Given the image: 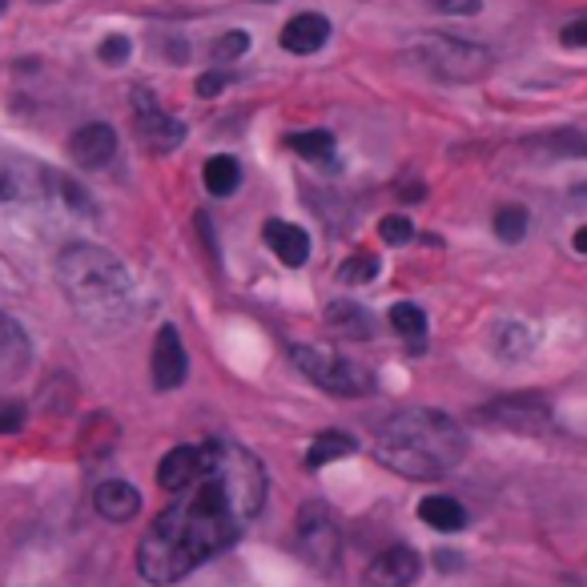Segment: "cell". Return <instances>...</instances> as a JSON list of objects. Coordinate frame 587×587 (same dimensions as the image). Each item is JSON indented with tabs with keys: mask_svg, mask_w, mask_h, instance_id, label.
Instances as JSON below:
<instances>
[{
	"mask_svg": "<svg viewBox=\"0 0 587 587\" xmlns=\"http://www.w3.org/2000/svg\"><path fill=\"white\" fill-rule=\"evenodd\" d=\"M28 366V338L9 314H0V378H16Z\"/></svg>",
	"mask_w": 587,
	"mask_h": 587,
	"instance_id": "cell-15",
	"label": "cell"
},
{
	"mask_svg": "<svg viewBox=\"0 0 587 587\" xmlns=\"http://www.w3.org/2000/svg\"><path fill=\"white\" fill-rule=\"evenodd\" d=\"M347 454H354V439H350V435H342V430H326V435H319V439L310 442L307 463L319 471V467H326V463L347 459Z\"/></svg>",
	"mask_w": 587,
	"mask_h": 587,
	"instance_id": "cell-20",
	"label": "cell"
},
{
	"mask_svg": "<svg viewBox=\"0 0 587 587\" xmlns=\"http://www.w3.org/2000/svg\"><path fill=\"white\" fill-rule=\"evenodd\" d=\"M198 463H201V447H174V451L161 459L158 483H161V487H165L170 495L182 491V487H186V483L193 479Z\"/></svg>",
	"mask_w": 587,
	"mask_h": 587,
	"instance_id": "cell-17",
	"label": "cell"
},
{
	"mask_svg": "<svg viewBox=\"0 0 587 587\" xmlns=\"http://www.w3.org/2000/svg\"><path fill=\"white\" fill-rule=\"evenodd\" d=\"M378 234H383V241H387V246H407V241L414 238V226L411 222H407V217H383V222H378Z\"/></svg>",
	"mask_w": 587,
	"mask_h": 587,
	"instance_id": "cell-26",
	"label": "cell"
},
{
	"mask_svg": "<svg viewBox=\"0 0 587 587\" xmlns=\"http://www.w3.org/2000/svg\"><path fill=\"white\" fill-rule=\"evenodd\" d=\"M246 49H250V37H246L241 28H234V33H222V40L214 45V61H217V65H226V61H238Z\"/></svg>",
	"mask_w": 587,
	"mask_h": 587,
	"instance_id": "cell-25",
	"label": "cell"
},
{
	"mask_svg": "<svg viewBox=\"0 0 587 587\" xmlns=\"http://www.w3.org/2000/svg\"><path fill=\"white\" fill-rule=\"evenodd\" d=\"M419 572H423L419 551L399 544V548H387L374 555L371 567L362 572V587H411Z\"/></svg>",
	"mask_w": 587,
	"mask_h": 587,
	"instance_id": "cell-8",
	"label": "cell"
},
{
	"mask_svg": "<svg viewBox=\"0 0 587 587\" xmlns=\"http://www.w3.org/2000/svg\"><path fill=\"white\" fill-rule=\"evenodd\" d=\"M222 85H226V73H210V77H198V93L201 97H214Z\"/></svg>",
	"mask_w": 587,
	"mask_h": 587,
	"instance_id": "cell-31",
	"label": "cell"
},
{
	"mask_svg": "<svg viewBox=\"0 0 587 587\" xmlns=\"http://www.w3.org/2000/svg\"><path fill=\"white\" fill-rule=\"evenodd\" d=\"M463 451H467V439H463L459 423L451 414L427 411V407L395 414L374 439V459L383 467L419 483L442 479L447 471L463 463Z\"/></svg>",
	"mask_w": 587,
	"mask_h": 587,
	"instance_id": "cell-2",
	"label": "cell"
},
{
	"mask_svg": "<svg viewBox=\"0 0 587 587\" xmlns=\"http://www.w3.org/2000/svg\"><path fill=\"white\" fill-rule=\"evenodd\" d=\"M575 250H579V254L587 250V229H579V234H575Z\"/></svg>",
	"mask_w": 587,
	"mask_h": 587,
	"instance_id": "cell-32",
	"label": "cell"
},
{
	"mask_svg": "<svg viewBox=\"0 0 587 587\" xmlns=\"http://www.w3.org/2000/svg\"><path fill=\"white\" fill-rule=\"evenodd\" d=\"M495 234L503 241H523V234H527V210L523 205H503L495 214Z\"/></svg>",
	"mask_w": 587,
	"mask_h": 587,
	"instance_id": "cell-23",
	"label": "cell"
},
{
	"mask_svg": "<svg viewBox=\"0 0 587 587\" xmlns=\"http://www.w3.org/2000/svg\"><path fill=\"white\" fill-rule=\"evenodd\" d=\"M21 427H25V407L0 399V435H16Z\"/></svg>",
	"mask_w": 587,
	"mask_h": 587,
	"instance_id": "cell-27",
	"label": "cell"
},
{
	"mask_svg": "<svg viewBox=\"0 0 587 587\" xmlns=\"http://www.w3.org/2000/svg\"><path fill=\"white\" fill-rule=\"evenodd\" d=\"M587 40V21H572V25L563 28V45H572V49H579Z\"/></svg>",
	"mask_w": 587,
	"mask_h": 587,
	"instance_id": "cell-29",
	"label": "cell"
},
{
	"mask_svg": "<svg viewBox=\"0 0 587 587\" xmlns=\"http://www.w3.org/2000/svg\"><path fill=\"white\" fill-rule=\"evenodd\" d=\"M93 508L97 515H105L109 523H129L137 511H141V495L125 479H105V483H97Z\"/></svg>",
	"mask_w": 587,
	"mask_h": 587,
	"instance_id": "cell-13",
	"label": "cell"
},
{
	"mask_svg": "<svg viewBox=\"0 0 587 587\" xmlns=\"http://www.w3.org/2000/svg\"><path fill=\"white\" fill-rule=\"evenodd\" d=\"M411 57L427 68L430 77L439 80H479L491 68V53L483 45L459 37H442V33H427L411 49Z\"/></svg>",
	"mask_w": 587,
	"mask_h": 587,
	"instance_id": "cell-4",
	"label": "cell"
},
{
	"mask_svg": "<svg viewBox=\"0 0 587 587\" xmlns=\"http://www.w3.org/2000/svg\"><path fill=\"white\" fill-rule=\"evenodd\" d=\"M97 57H101L105 65H121V61L129 57V40H125V37H109L105 45L97 49Z\"/></svg>",
	"mask_w": 587,
	"mask_h": 587,
	"instance_id": "cell-28",
	"label": "cell"
},
{
	"mask_svg": "<svg viewBox=\"0 0 587 587\" xmlns=\"http://www.w3.org/2000/svg\"><path fill=\"white\" fill-rule=\"evenodd\" d=\"M290 149H298L302 158L310 161H322L334 153V134H326V129H307V134H294L290 137Z\"/></svg>",
	"mask_w": 587,
	"mask_h": 587,
	"instance_id": "cell-22",
	"label": "cell"
},
{
	"mask_svg": "<svg viewBox=\"0 0 587 587\" xmlns=\"http://www.w3.org/2000/svg\"><path fill=\"white\" fill-rule=\"evenodd\" d=\"M266 503V471L241 442L214 439L201 447L193 479L174 491V503L149 523L137 548V572L153 587L214 560L238 539Z\"/></svg>",
	"mask_w": 587,
	"mask_h": 587,
	"instance_id": "cell-1",
	"label": "cell"
},
{
	"mask_svg": "<svg viewBox=\"0 0 587 587\" xmlns=\"http://www.w3.org/2000/svg\"><path fill=\"white\" fill-rule=\"evenodd\" d=\"M374 274H378V258L374 254H350L338 270V278L347 286H366V282H374Z\"/></svg>",
	"mask_w": 587,
	"mask_h": 587,
	"instance_id": "cell-24",
	"label": "cell"
},
{
	"mask_svg": "<svg viewBox=\"0 0 587 587\" xmlns=\"http://www.w3.org/2000/svg\"><path fill=\"white\" fill-rule=\"evenodd\" d=\"M419 520L427 523V527H435V532H463L467 527V511L451 495H427L419 503Z\"/></svg>",
	"mask_w": 587,
	"mask_h": 587,
	"instance_id": "cell-16",
	"label": "cell"
},
{
	"mask_svg": "<svg viewBox=\"0 0 587 587\" xmlns=\"http://www.w3.org/2000/svg\"><path fill=\"white\" fill-rule=\"evenodd\" d=\"M262 238H266V246L278 254V262L282 266H290V270H298V266H307V258H310V234L302 226H290V222H266L262 226Z\"/></svg>",
	"mask_w": 587,
	"mask_h": 587,
	"instance_id": "cell-12",
	"label": "cell"
},
{
	"mask_svg": "<svg viewBox=\"0 0 587 587\" xmlns=\"http://www.w3.org/2000/svg\"><path fill=\"white\" fill-rule=\"evenodd\" d=\"M298 555L319 575L338 572L342 532H338V520H334V511L326 503H307V508L298 511Z\"/></svg>",
	"mask_w": 587,
	"mask_h": 587,
	"instance_id": "cell-6",
	"label": "cell"
},
{
	"mask_svg": "<svg viewBox=\"0 0 587 587\" xmlns=\"http://www.w3.org/2000/svg\"><path fill=\"white\" fill-rule=\"evenodd\" d=\"M57 282L65 290L68 307L77 310L89 326H97V330L121 326V322L134 314L129 274L101 246L77 241V246L61 250V258H57Z\"/></svg>",
	"mask_w": 587,
	"mask_h": 587,
	"instance_id": "cell-3",
	"label": "cell"
},
{
	"mask_svg": "<svg viewBox=\"0 0 587 587\" xmlns=\"http://www.w3.org/2000/svg\"><path fill=\"white\" fill-rule=\"evenodd\" d=\"M113 153H117V134L109 125H101V121L80 125L73 141H68V158L77 161L80 170H101V165L113 161Z\"/></svg>",
	"mask_w": 587,
	"mask_h": 587,
	"instance_id": "cell-11",
	"label": "cell"
},
{
	"mask_svg": "<svg viewBox=\"0 0 587 587\" xmlns=\"http://www.w3.org/2000/svg\"><path fill=\"white\" fill-rule=\"evenodd\" d=\"M326 326H330L334 334H342V338H354V342H362V338L374 334V319L362 307H354V302H330Z\"/></svg>",
	"mask_w": 587,
	"mask_h": 587,
	"instance_id": "cell-18",
	"label": "cell"
},
{
	"mask_svg": "<svg viewBox=\"0 0 587 587\" xmlns=\"http://www.w3.org/2000/svg\"><path fill=\"white\" fill-rule=\"evenodd\" d=\"M294 366L307 374L310 383H319L322 390L342 395V399H359V395H371L374 390V374L366 366L338 359V354H330V350L322 347H294Z\"/></svg>",
	"mask_w": 587,
	"mask_h": 587,
	"instance_id": "cell-5",
	"label": "cell"
},
{
	"mask_svg": "<svg viewBox=\"0 0 587 587\" xmlns=\"http://www.w3.org/2000/svg\"><path fill=\"white\" fill-rule=\"evenodd\" d=\"M439 9H442V13H463V16H471V13H479V0H439Z\"/></svg>",
	"mask_w": 587,
	"mask_h": 587,
	"instance_id": "cell-30",
	"label": "cell"
},
{
	"mask_svg": "<svg viewBox=\"0 0 587 587\" xmlns=\"http://www.w3.org/2000/svg\"><path fill=\"white\" fill-rule=\"evenodd\" d=\"M238 186H241V165L229 153H217V158L205 161V189L214 198H229Z\"/></svg>",
	"mask_w": 587,
	"mask_h": 587,
	"instance_id": "cell-19",
	"label": "cell"
},
{
	"mask_svg": "<svg viewBox=\"0 0 587 587\" xmlns=\"http://www.w3.org/2000/svg\"><path fill=\"white\" fill-rule=\"evenodd\" d=\"M390 326H395V334H402L411 347H423V342H427V314L419 307H411V302H399V307L390 310Z\"/></svg>",
	"mask_w": 587,
	"mask_h": 587,
	"instance_id": "cell-21",
	"label": "cell"
},
{
	"mask_svg": "<svg viewBox=\"0 0 587 587\" xmlns=\"http://www.w3.org/2000/svg\"><path fill=\"white\" fill-rule=\"evenodd\" d=\"M40 4H45V0H40Z\"/></svg>",
	"mask_w": 587,
	"mask_h": 587,
	"instance_id": "cell-33",
	"label": "cell"
},
{
	"mask_svg": "<svg viewBox=\"0 0 587 587\" xmlns=\"http://www.w3.org/2000/svg\"><path fill=\"white\" fill-rule=\"evenodd\" d=\"M326 40H330V21L319 13H298L290 25L282 28V49L298 57L319 53Z\"/></svg>",
	"mask_w": 587,
	"mask_h": 587,
	"instance_id": "cell-14",
	"label": "cell"
},
{
	"mask_svg": "<svg viewBox=\"0 0 587 587\" xmlns=\"http://www.w3.org/2000/svg\"><path fill=\"white\" fill-rule=\"evenodd\" d=\"M134 101H137V109H134L137 134H141V141H146L153 153H170V149H177L182 141H186V125H182L177 117H170V113H165V109L146 93V89H141Z\"/></svg>",
	"mask_w": 587,
	"mask_h": 587,
	"instance_id": "cell-7",
	"label": "cell"
},
{
	"mask_svg": "<svg viewBox=\"0 0 587 587\" xmlns=\"http://www.w3.org/2000/svg\"><path fill=\"white\" fill-rule=\"evenodd\" d=\"M189 359L186 347H182V334L177 326H161L158 338H153V387L158 390H174L186 383Z\"/></svg>",
	"mask_w": 587,
	"mask_h": 587,
	"instance_id": "cell-10",
	"label": "cell"
},
{
	"mask_svg": "<svg viewBox=\"0 0 587 587\" xmlns=\"http://www.w3.org/2000/svg\"><path fill=\"white\" fill-rule=\"evenodd\" d=\"M483 419H491L495 427L508 430H544L548 427V402L532 399V395H511V399H495L483 407Z\"/></svg>",
	"mask_w": 587,
	"mask_h": 587,
	"instance_id": "cell-9",
	"label": "cell"
}]
</instances>
